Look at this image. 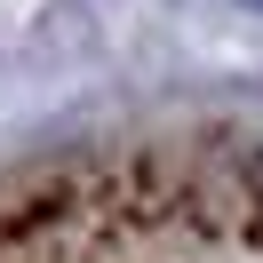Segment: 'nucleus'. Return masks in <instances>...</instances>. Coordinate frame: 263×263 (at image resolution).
Listing matches in <instances>:
<instances>
[{
  "instance_id": "nucleus-1",
  "label": "nucleus",
  "mask_w": 263,
  "mask_h": 263,
  "mask_svg": "<svg viewBox=\"0 0 263 263\" xmlns=\"http://www.w3.org/2000/svg\"><path fill=\"white\" fill-rule=\"evenodd\" d=\"M247 8H263V0H247Z\"/></svg>"
}]
</instances>
